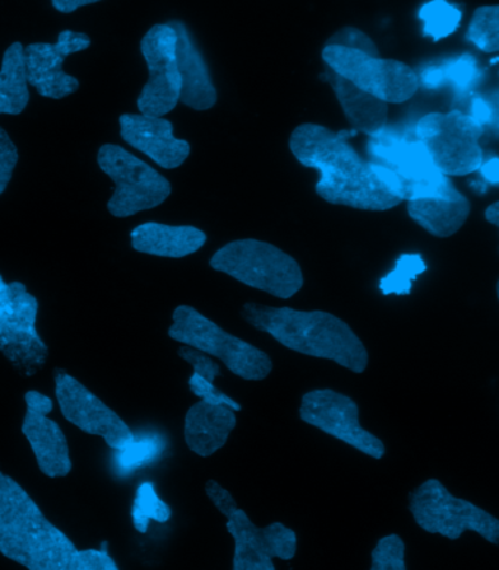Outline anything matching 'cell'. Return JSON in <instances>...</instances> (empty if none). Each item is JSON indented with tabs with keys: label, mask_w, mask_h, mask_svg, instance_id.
<instances>
[{
	"label": "cell",
	"mask_w": 499,
	"mask_h": 570,
	"mask_svg": "<svg viewBox=\"0 0 499 570\" xmlns=\"http://www.w3.org/2000/svg\"><path fill=\"white\" fill-rule=\"evenodd\" d=\"M356 130L334 132L325 126L305 124L291 135L293 156L301 165L320 171L316 194L326 203L363 212H389L403 200L391 194L368 160L348 142Z\"/></svg>",
	"instance_id": "1"
},
{
	"label": "cell",
	"mask_w": 499,
	"mask_h": 570,
	"mask_svg": "<svg viewBox=\"0 0 499 570\" xmlns=\"http://www.w3.org/2000/svg\"><path fill=\"white\" fill-rule=\"evenodd\" d=\"M241 316L292 352L331 360L353 373L366 371L370 356L362 340L346 322L331 313L246 303Z\"/></svg>",
	"instance_id": "2"
},
{
	"label": "cell",
	"mask_w": 499,
	"mask_h": 570,
	"mask_svg": "<svg viewBox=\"0 0 499 570\" xmlns=\"http://www.w3.org/2000/svg\"><path fill=\"white\" fill-rule=\"evenodd\" d=\"M77 547L0 471V553L30 570H69Z\"/></svg>",
	"instance_id": "3"
},
{
	"label": "cell",
	"mask_w": 499,
	"mask_h": 570,
	"mask_svg": "<svg viewBox=\"0 0 499 570\" xmlns=\"http://www.w3.org/2000/svg\"><path fill=\"white\" fill-rule=\"evenodd\" d=\"M368 163L378 179L401 200L451 194L456 186L433 165L414 129L384 126L368 141Z\"/></svg>",
	"instance_id": "4"
},
{
	"label": "cell",
	"mask_w": 499,
	"mask_h": 570,
	"mask_svg": "<svg viewBox=\"0 0 499 570\" xmlns=\"http://www.w3.org/2000/svg\"><path fill=\"white\" fill-rule=\"evenodd\" d=\"M209 265L218 273L283 301L295 296L303 287L302 269L295 258L277 246L254 238L227 243L213 255Z\"/></svg>",
	"instance_id": "5"
},
{
	"label": "cell",
	"mask_w": 499,
	"mask_h": 570,
	"mask_svg": "<svg viewBox=\"0 0 499 570\" xmlns=\"http://www.w3.org/2000/svg\"><path fill=\"white\" fill-rule=\"evenodd\" d=\"M172 320V340L222 360L233 375L245 381H263L272 373L273 362L267 353L226 333L193 306H177Z\"/></svg>",
	"instance_id": "6"
},
{
	"label": "cell",
	"mask_w": 499,
	"mask_h": 570,
	"mask_svg": "<svg viewBox=\"0 0 499 570\" xmlns=\"http://www.w3.org/2000/svg\"><path fill=\"white\" fill-rule=\"evenodd\" d=\"M39 302L20 282L0 275V352L21 376L31 377L45 367L49 347L37 331Z\"/></svg>",
	"instance_id": "7"
},
{
	"label": "cell",
	"mask_w": 499,
	"mask_h": 570,
	"mask_svg": "<svg viewBox=\"0 0 499 570\" xmlns=\"http://www.w3.org/2000/svg\"><path fill=\"white\" fill-rule=\"evenodd\" d=\"M414 522L429 534L459 540L466 531L478 532L489 543H499V521L468 500L452 497L440 480L429 479L410 493Z\"/></svg>",
	"instance_id": "8"
},
{
	"label": "cell",
	"mask_w": 499,
	"mask_h": 570,
	"mask_svg": "<svg viewBox=\"0 0 499 570\" xmlns=\"http://www.w3.org/2000/svg\"><path fill=\"white\" fill-rule=\"evenodd\" d=\"M97 163L114 180L115 191L107 203V212L116 218L160 207L172 195L170 181L165 176L120 145H101Z\"/></svg>",
	"instance_id": "9"
},
{
	"label": "cell",
	"mask_w": 499,
	"mask_h": 570,
	"mask_svg": "<svg viewBox=\"0 0 499 570\" xmlns=\"http://www.w3.org/2000/svg\"><path fill=\"white\" fill-rule=\"evenodd\" d=\"M414 135L428 149L433 165L446 176L472 175L483 163L479 139L483 126L460 110L429 114L418 120Z\"/></svg>",
	"instance_id": "10"
},
{
	"label": "cell",
	"mask_w": 499,
	"mask_h": 570,
	"mask_svg": "<svg viewBox=\"0 0 499 570\" xmlns=\"http://www.w3.org/2000/svg\"><path fill=\"white\" fill-rule=\"evenodd\" d=\"M323 60L325 67L387 105L410 100L421 87L418 73L409 65L365 50L325 45Z\"/></svg>",
	"instance_id": "11"
},
{
	"label": "cell",
	"mask_w": 499,
	"mask_h": 570,
	"mask_svg": "<svg viewBox=\"0 0 499 570\" xmlns=\"http://www.w3.org/2000/svg\"><path fill=\"white\" fill-rule=\"evenodd\" d=\"M176 43V31L169 22L151 27L143 37L141 53L150 73L137 101L141 115L165 118L180 101Z\"/></svg>",
	"instance_id": "12"
},
{
	"label": "cell",
	"mask_w": 499,
	"mask_h": 570,
	"mask_svg": "<svg viewBox=\"0 0 499 570\" xmlns=\"http://www.w3.org/2000/svg\"><path fill=\"white\" fill-rule=\"evenodd\" d=\"M55 394L69 423L84 433L100 436L111 450H124L135 441L123 417L63 368L55 371Z\"/></svg>",
	"instance_id": "13"
},
{
	"label": "cell",
	"mask_w": 499,
	"mask_h": 570,
	"mask_svg": "<svg viewBox=\"0 0 499 570\" xmlns=\"http://www.w3.org/2000/svg\"><path fill=\"white\" fill-rule=\"evenodd\" d=\"M302 422L320 429L354 450L381 460L385 445L359 422V406L350 396L333 390H315L302 396Z\"/></svg>",
	"instance_id": "14"
},
{
	"label": "cell",
	"mask_w": 499,
	"mask_h": 570,
	"mask_svg": "<svg viewBox=\"0 0 499 570\" xmlns=\"http://www.w3.org/2000/svg\"><path fill=\"white\" fill-rule=\"evenodd\" d=\"M228 534L235 540V570H275L273 558L292 560L297 550L296 532L280 522L260 528L237 508L227 518Z\"/></svg>",
	"instance_id": "15"
},
{
	"label": "cell",
	"mask_w": 499,
	"mask_h": 570,
	"mask_svg": "<svg viewBox=\"0 0 499 570\" xmlns=\"http://www.w3.org/2000/svg\"><path fill=\"white\" fill-rule=\"evenodd\" d=\"M91 39L84 32L63 30L56 43H32L25 48L26 72L28 86L35 87L41 97L51 100L62 98L78 91L79 81L65 72L63 63L68 56L87 50Z\"/></svg>",
	"instance_id": "16"
},
{
	"label": "cell",
	"mask_w": 499,
	"mask_h": 570,
	"mask_svg": "<svg viewBox=\"0 0 499 570\" xmlns=\"http://www.w3.org/2000/svg\"><path fill=\"white\" fill-rule=\"evenodd\" d=\"M25 401L22 434L30 443L37 465L49 479H63L71 473L72 460L67 436L59 424L49 417L53 401L37 391H28Z\"/></svg>",
	"instance_id": "17"
},
{
	"label": "cell",
	"mask_w": 499,
	"mask_h": 570,
	"mask_svg": "<svg viewBox=\"0 0 499 570\" xmlns=\"http://www.w3.org/2000/svg\"><path fill=\"white\" fill-rule=\"evenodd\" d=\"M120 137L130 147L150 157L157 166L174 170L186 161L190 145L177 139L174 125L157 116L126 114L119 118Z\"/></svg>",
	"instance_id": "18"
},
{
	"label": "cell",
	"mask_w": 499,
	"mask_h": 570,
	"mask_svg": "<svg viewBox=\"0 0 499 570\" xmlns=\"http://www.w3.org/2000/svg\"><path fill=\"white\" fill-rule=\"evenodd\" d=\"M177 36L176 59L180 75V101L197 111L209 110L217 102V90L212 81L207 62L200 53L188 27L170 21Z\"/></svg>",
	"instance_id": "19"
},
{
	"label": "cell",
	"mask_w": 499,
	"mask_h": 570,
	"mask_svg": "<svg viewBox=\"0 0 499 570\" xmlns=\"http://www.w3.org/2000/svg\"><path fill=\"white\" fill-rule=\"evenodd\" d=\"M237 423L235 411L200 400L186 413L185 442L198 456L208 458L226 445Z\"/></svg>",
	"instance_id": "20"
},
{
	"label": "cell",
	"mask_w": 499,
	"mask_h": 570,
	"mask_svg": "<svg viewBox=\"0 0 499 570\" xmlns=\"http://www.w3.org/2000/svg\"><path fill=\"white\" fill-rule=\"evenodd\" d=\"M207 243V235L193 226H167L162 223L139 224L130 232V245L139 254L180 259L195 254Z\"/></svg>",
	"instance_id": "21"
},
{
	"label": "cell",
	"mask_w": 499,
	"mask_h": 570,
	"mask_svg": "<svg viewBox=\"0 0 499 570\" xmlns=\"http://www.w3.org/2000/svg\"><path fill=\"white\" fill-rule=\"evenodd\" d=\"M320 78L321 81L329 82L333 88L335 97L342 105L344 115L354 130L371 137L384 128L387 119H389V106L385 101L361 90L329 67L324 68Z\"/></svg>",
	"instance_id": "22"
},
{
	"label": "cell",
	"mask_w": 499,
	"mask_h": 570,
	"mask_svg": "<svg viewBox=\"0 0 499 570\" xmlns=\"http://www.w3.org/2000/svg\"><path fill=\"white\" fill-rule=\"evenodd\" d=\"M408 213L429 235L447 238L456 235L468 222L470 203L456 189L447 195L409 200Z\"/></svg>",
	"instance_id": "23"
},
{
	"label": "cell",
	"mask_w": 499,
	"mask_h": 570,
	"mask_svg": "<svg viewBox=\"0 0 499 570\" xmlns=\"http://www.w3.org/2000/svg\"><path fill=\"white\" fill-rule=\"evenodd\" d=\"M28 101L25 46L17 41L4 51L0 68V115H21Z\"/></svg>",
	"instance_id": "24"
},
{
	"label": "cell",
	"mask_w": 499,
	"mask_h": 570,
	"mask_svg": "<svg viewBox=\"0 0 499 570\" xmlns=\"http://www.w3.org/2000/svg\"><path fill=\"white\" fill-rule=\"evenodd\" d=\"M418 16L423 21V36L440 41L457 31L463 13L447 0H431L419 9Z\"/></svg>",
	"instance_id": "25"
},
{
	"label": "cell",
	"mask_w": 499,
	"mask_h": 570,
	"mask_svg": "<svg viewBox=\"0 0 499 570\" xmlns=\"http://www.w3.org/2000/svg\"><path fill=\"white\" fill-rule=\"evenodd\" d=\"M130 518H133L135 530L146 534L150 521L162 523L169 521L172 509L169 504L157 497L153 483H144L139 485L137 494H135Z\"/></svg>",
	"instance_id": "26"
},
{
	"label": "cell",
	"mask_w": 499,
	"mask_h": 570,
	"mask_svg": "<svg viewBox=\"0 0 499 570\" xmlns=\"http://www.w3.org/2000/svg\"><path fill=\"white\" fill-rule=\"evenodd\" d=\"M466 39L485 53H497L499 50L498 4L476 9Z\"/></svg>",
	"instance_id": "27"
},
{
	"label": "cell",
	"mask_w": 499,
	"mask_h": 570,
	"mask_svg": "<svg viewBox=\"0 0 499 570\" xmlns=\"http://www.w3.org/2000/svg\"><path fill=\"white\" fill-rule=\"evenodd\" d=\"M427 271V264L421 255H401L395 262V268L381 279L380 288L384 296L398 294L404 296L412 292V284L419 275Z\"/></svg>",
	"instance_id": "28"
},
{
	"label": "cell",
	"mask_w": 499,
	"mask_h": 570,
	"mask_svg": "<svg viewBox=\"0 0 499 570\" xmlns=\"http://www.w3.org/2000/svg\"><path fill=\"white\" fill-rule=\"evenodd\" d=\"M444 83H451L456 90L468 91L478 83L480 71L478 60L472 55L459 56L450 62L438 65Z\"/></svg>",
	"instance_id": "29"
},
{
	"label": "cell",
	"mask_w": 499,
	"mask_h": 570,
	"mask_svg": "<svg viewBox=\"0 0 499 570\" xmlns=\"http://www.w3.org/2000/svg\"><path fill=\"white\" fill-rule=\"evenodd\" d=\"M372 570H405V544L399 535L382 537L371 553Z\"/></svg>",
	"instance_id": "30"
},
{
	"label": "cell",
	"mask_w": 499,
	"mask_h": 570,
	"mask_svg": "<svg viewBox=\"0 0 499 570\" xmlns=\"http://www.w3.org/2000/svg\"><path fill=\"white\" fill-rule=\"evenodd\" d=\"M162 442L158 438H146L143 441H134L119 450L118 464L120 469L130 471L141 469L162 452Z\"/></svg>",
	"instance_id": "31"
},
{
	"label": "cell",
	"mask_w": 499,
	"mask_h": 570,
	"mask_svg": "<svg viewBox=\"0 0 499 570\" xmlns=\"http://www.w3.org/2000/svg\"><path fill=\"white\" fill-rule=\"evenodd\" d=\"M188 383L190 392H193L195 396H198V399L205 401V403L227 405L228 409L233 411L242 410L239 403H236V401L226 395L225 392L218 391L213 382L205 380V377L197 375V373H193Z\"/></svg>",
	"instance_id": "32"
},
{
	"label": "cell",
	"mask_w": 499,
	"mask_h": 570,
	"mask_svg": "<svg viewBox=\"0 0 499 570\" xmlns=\"http://www.w3.org/2000/svg\"><path fill=\"white\" fill-rule=\"evenodd\" d=\"M106 544L102 543L101 550H77L71 564H69V570H118V564L105 550Z\"/></svg>",
	"instance_id": "33"
},
{
	"label": "cell",
	"mask_w": 499,
	"mask_h": 570,
	"mask_svg": "<svg viewBox=\"0 0 499 570\" xmlns=\"http://www.w3.org/2000/svg\"><path fill=\"white\" fill-rule=\"evenodd\" d=\"M18 158H20V154H18L17 145L13 144L7 130L0 126V195L4 194L12 179Z\"/></svg>",
	"instance_id": "34"
},
{
	"label": "cell",
	"mask_w": 499,
	"mask_h": 570,
	"mask_svg": "<svg viewBox=\"0 0 499 570\" xmlns=\"http://www.w3.org/2000/svg\"><path fill=\"white\" fill-rule=\"evenodd\" d=\"M177 354H179L182 360H185L186 363H189L190 366L194 367V373H197V375L205 377V380L209 382L214 383V381L222 375V367L218 366L208 354L199 352L197 348L184 345V347L179 348Z\"/></svg>",
	"instance_id": "35"
},
{
	"label": "cell",
	"mask_w": 499,
	"mask_h": 570,
	"mask_svg": "<svg viewBox=\"0 0 499 570\" xmlns=\"http://www.w3.org/2000/svg\"><path fill=\"white\" fill-rule=\"evenodd\" d=\"M326 45H339L344 48L365 50L368 53L380 55L376 45L371 37L356 27H343L342 30L331 36Z\"/></svg>",
	"instance_id": "36"
},
{
	"label": "cell",
	"mask_w": 499,
	"mask_h": 570,
	"mask_svg": "<svg viewBox=\"0 0 499 570\" xmlns=\"http://www.w3.org/2000/svg\"><path fill=\"white\" fill-rule=\"evenodd\" d=\"M205 493H207V497L223 517L228 518L236 511L237 502L235 498L232 497L228 490L218 484L216 480L207 481V484H205Z\"/></svg>",
	"instance_id": "37"
},
{
	"label": "cell",
	"mask_w": 499,
	"mask_h": 570,
	"mask_svg": "<svg viewBox=\"0 0 499 570\" xmlns=\"http://www.w3.org/2000/svg\"><path fill=\"white\" fill-rule=\"evenodd\" d=\"M472 116L480 125H489L496 121V110L482 97H474L472 102Z\"/></svg>",
	"instance_id": "38"
},
{
	"label": "cell",
	"mask_w": 499,
	"mask_h": 570,
	"mask_svg": "<svg viewBox=\"0 0 499 570\" xmlns=\"http://www.w3.org/2000/svg\"><path fill=\"white\" fill-rule=\"evenodd\" d=\"M97 2H101V0H51V4H53L56 11L60 13H72L79 8Z\"/></svg>",
	"instance_id": "39"
},
{
	"label": "cell",
	"mask_w": 499,
	"mask_h": 570,
	"mask_svg": "<svg viewBox=\"0 0 499 570\" xmlns=\"http://www.w3.org/2000/svg\"><path fill=\"white\" fill-rule=\"evenodd\" d=\"M482 176L488 180V184L497 186L499 184V161L497 157L489 158L488 161L482 163L479 167Z\"/></svg>",
	"instance_id": "40"
},
{
	"label": "cell",
	"mask_w": 499,
	"mask_h": 570,
	"mask_svg": "<svg viewBox=\"0 0 499 570\" xmlns=\"http://www.w3.org/2000/svg\"><path fill=\"white\" fill-rule=\"evenodd\" d=\"M485 218L488 219V223L493 224V226H499V203L489 205L487 212H485Z\"/></svg>",
	"instance_id": "41"
}]
</instances>
